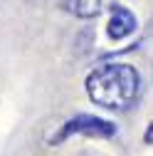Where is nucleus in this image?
<instances>
[{"label": "nucleus", "mask_w": 153, "mask_h": 156, "mask_svg": "<svg viewBox=\"0 0 153 156\" xmlns=\"http://www.w3.org/2000/svg\"><path fill=\"white\" fill-rule=\"evenodd\" d=\"M87 94L94 104H99L111 112L128 109L141 92V74L136 67L114 62V65H101L87 77Z\"/></svg>", "instance_id": "f257e3e1"}, {"label": "nucleus", "mask_w": 153, "mask_h": 156, "mask_svg": "<svg viewBox=\"0 0 153 156\" xmlns=\"http://www.w3.org/2000/svg\"><path fill=\"white\" fill-rule=\"evenodd\" d=\"M74 134L94 136V139H109V136L116 134V124L109 122V119H101V116H94V114H76V116H72V119L64 122V126L59 129V134H57L52 141L59 144L67 136H74Z\"/></svg>", "instance_id": "f03ea898"}, {"label": "nucleus", "mask_w": 153, "mask_h": 156, "mask_svg": "<svg viewBox=\"0 0 153 156\" xmlns=\"http://www.w3.org/2000/svg\"><path fill=\"white\" fill-rule=\"evenodd\" d=\"M136 15H133L128 8H121V5H114L111 8V17H109V25H106V35L111 40H124V37L133 35L136 30Z\"/></svg>", "instance_id": "7ed1b4c3"}, {"label": "nucleus", "mask_w": 153, "mask_h": 156, "mask_svg": "<svg viewBox=\"0 0 153 156\" xmlns=\"http://www.w3.org/2000/svg\"><path fill=\"white\" fill-rule=\"evenodd\" d=\"M114 3H116V0H64V8L76 17L91 20V17L101 15L104 10L114 8Z\"/></svg>", "instance_id": "20e7f679"}, {"label": "nucleus", "mask_w": 153, "mask_h": 156, "mask_svg": "<svg viewBox=\"0 0 153 156\" xmlns=\"http://www.w3.org/2000/svg\"><path fill=\"white\" fill-rule=\"evenodd\" d=\"M143 141H146L148 146H153V122L148 124V129H146V134H143Z\"/></svg>", "instance_id": "39448f33"}]
</instances>
